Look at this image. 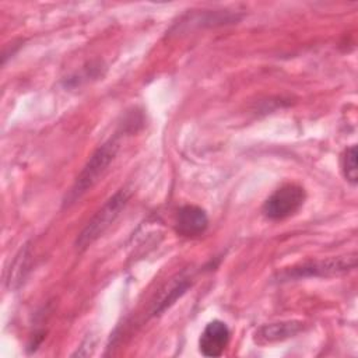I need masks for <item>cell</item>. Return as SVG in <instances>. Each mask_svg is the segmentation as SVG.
<instances>
[{"mask_svg":"<svg viewBox=\"0 0 358 358\" xmlns=\"http://www.w3.org/2000/svg\"><path fill=\"white\" fill-rule=\"evenodd\" d=\"M130 196L131 193L127 189H119L103 203V206L90 218L83 231L78 234L74 243L77 252L85 250L99 236L105 234V231L116 221V218L124 210L130 200Z\"/></svg>","mask_w":358,"mask_h":358,"instance_id":"7a4b0ae2","label":"cell"},{"mask_svg":"<svg viewBox=\"0 0 358 358\" xmlns=\"http://www.w3.org/2000/svg\"><path fill=\"white\" fill-rule=\"evenodd\" d=\"M306 200V192L296 183H287L274 190L263 203V214L268 220L280 221L295 215Z\"/></svg>","mask_w":358,"mask_h":358,"instance_id":"277c9868","label":"cell"},{"mask_svg":"<svg viewBox=\"0 0 358 358\" xmlns=\"http://www.w3.org/2000/svg\"><path fill=\"white\" fill-rule=\"evenodd\" d=\"M231 331L225 322H208L199 338V350L204 357H221L229 343Z\"/></svg>","mask_w":358,"mask_h":358,"instance_id":"8992f818","label":"cell"},{"mask_svg":"<svg viewBox=\"0 0 358 358\" xmlns=\"http://www.w3.org/2000/svg\"><path fill=\"white\" fill-rule=\"evenodd\" d=\"M357 267V255L329 257L322 260H309L288 267L278 274V281H291L315 277H334L345 274Z\"/></svg>","mask_w":358,"mask_h":358,"instance_id":"3957f363","label":"cell"},{"mask_svg":"<svg viewBox=\"0 0 358 358\" xmlns=\"http://www.w3.org/2000/svg\"><path fill=\"white\" fill-rule=\"evenodd\" d=\"M303 330V323L299 320L277 322L260 326L253 336V340L259 345L273 344L277 341H284L289 337H295Z\"/></svg>","mask_w":358,"mask_h":358,"instance_id":"52a82bcc","label":"cell"},{"mask_svg":"<svg viewBox=\"0 0 358 358\" xmlns=\"http://www.w3.org/2000/svg\"><path fill=\"white\" fill-rule=\"evenodd\" d=\"M190 287L189 281H180L178 284H175L169 291H168V295L162 298V301L155 306V309L152 310V315H161L162 312H165L169 306H172L186 291L187 288Z\"/></svg>","mask_w":358,"mask_h":358,"instance_id":"9c48e42d","label":"cell"},{"mask_svg":"<svg viewBox=\"0 0 358 358\" xmlns=\"http://www.w3.org/2000/svg\"><path fill=\"white\" fill-rule=\"evenodd\" d=\"M117 150H119V140L117 137H112L92 152V155L90 157V159L87 161V164L76 178L73 186L67 192L63 200V207H69L73 203H76L101 179V176L105 173L108 166L115 159Z\"/></svg>","mask_w":358,"mask_h":358,"instance_id":"6da1fadb","label":"cell"},{"mask_svg":"<svg viewBox=\"0 0 358 358\" xmlns=\"http://www.w3.org/2000/svg\"><path fill=\"white\" fill-rule=\"evenodd\" d=\"M341 169L344 178L355 185L358 180V169H357V145H350L344 150L341 155Z\"/></svg>","mask_w":358,"mask_h":358,"instance_id":"ba28073f","label":"cell"},{"mask_svg":"<svg viewBox=\"0 0 358 358\" xmlns=\"http://www.w3.org/2000/svg\"><path fill=\"white\" fill-rule=\"evenodd\" d=\"M208 227V215L204 208L186 204L180 207L175 217V231L185 238H196L206 232Z\"/></svg>","mask_w":358,"mask_h":358,"instance_id":"5b68a950","label":"cell"}]
</instances>
